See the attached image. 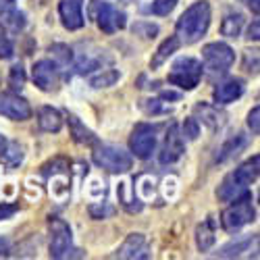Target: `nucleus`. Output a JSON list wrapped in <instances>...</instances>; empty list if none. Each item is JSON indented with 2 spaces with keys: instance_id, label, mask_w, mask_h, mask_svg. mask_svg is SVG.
<instances>
[{
  "instance_id": "16",
  "label": "nucleus",
  "mask_w": 260,
  "mask_h": 260,
  "mask_svg": "<svg viewBox=\"0 0 260 260\" xmlns=\"http://www.w3.org/2000/svg\"><path fill=\"white\" fill-rule=\"evenodd\" d=\"M196 115H198V123H204L210 132H221L227 123V115L219 108V104L200 102L196 104Z\"/></svg>"
},
{
  "instance_id": "5",
  "label": "nucleus",
  "mask_w": 260,
  "mask_h": 260,
  "mask_svg": "<svg viewBox=\"0 0 260 260\" xmlns=\"http://www.w3.org/2000/svg\"><path fill=\"white\" fill-rule=\"evenodd\" d=\"M202 62L191 56H179L169 71V83L177 85L181 90H193L202 79Z\"/></svg>"
},
{
  "instance_id": "34",
  "label": "nucleus",
  "mask_w": 260,
  "mask_h": 260,
  "mask_svg": "<svg viewBox=\"0 0 260 260\" xmlns=\"http://www.w3.org/2000/svg\"><path fill=\"white\" fill-rule=\"evenodd\" d=\"M134 34H136V36H142V38H146V40H152V38H156V34H158V25L150 23V21H138V23L134 25Z\"/></svg>"
},
{
  "instance_id": "11",
  "label": "nucleus",
  "mask_w": 260,
  "mask_h": 260,
  "mask_svg": "<svg viewBox=\"0 0 260 260\" xmlns=\"http://www.w3.org/2000/svg\"><path fill=\"white\" fill-rule=\"evenodd\" d=\"M96 23L104 34H115L127 25V15L108 3L96 5Z\"/></svg>"
},
{
  "instance_id": "12",
  "label": "nucleus",
  "mask_w": 260,
  "mask_h": 260,
  "mask_svg": "<svg viewBox=\"0 0 260 260\" xmlns=\"http://www.w3.org/2000/svg\"><path fill=\"white\" fill-rule=\"evenodd\" d=\"M0 115L13 121H27L31 117V106L17 94H0Z\"/></svg>"
},
{
  "instance_id": "22",
  "label": "nucleus",
  "mask_w": 260,
  "mask_h": 260,
  "mask_svg": "<svg viewBox=\"0 0 260 260\" xmlns=\"http://www.w3.org/2000/svg\"><path fill=\"white\" fill-rule=\"evenodd\" d=\"M181 44H179V40L173 36V38H169V40H165L162 44L158 46V50L154 52V56H152V60H150V67L152 69H158L160 64H165L167 60H169V56H173L177 52V48H179Z\"/></svg>"
},
{
  "instance_id": "8",
  "label": "nucleus",
  "mask_w": 260,
  "mask_h": 260,
  "mask_svg": "<svg viewBox=\"0 0 260 260\" xmlns=\"http://www.w3.org/2000/svg\"><path fill=\"white\" fill-rule=\"evenodd\" d=\"M156 148V127L154 125H138L134 129L132 138H129V150H132V154H136L138 158L146 160L152 156Z\"/></svg>"
},
{
  "instance_id": "9",
  "label": "nucleus",
  "mask_w": 260,
  "mask_h": 260,
  "mask_svg": "<svg viewBox=\"0 0 260 260\" xmlns=\"http://www.w3.org/2000/svg\"><path fill=\"white\" fill-rule=\"evenodd\" d=\"M31 77H34V83L42 92H54L58 85V79H60V69L54 60L42 58V60L34 62Z\"/></svg>"
},
{
  "instance_id": "48",
  "label": "nucleus",
  "mask_w": 260,
  "mask_h": 260,
  "mask_svg": "<svg viewBox=\"0 0 260 260\" xmlns=\"http://www.w3.org/2000/svg\"><path fill=\"white\" fill-rule=\"evenodd\" d=\"M7 144V140H5V136H0V150H3V146Z\"/></svg>"
},
{
  "instance_id": "6",
  "label": "nucleus",
  "mask_w": 260,
  "mask_h": 260,
  "mask_svg": "<svg viewBox=\"0 0 260 260\" xmlns=\"http://www.w3.org/2000/svg\"><path fill=\"white\" fill-rule=\"evenodd\" d=\"M94 162L108 171V173H115V175H119V173H125L132 169L134 165V158L132 154L127 152V150L119 148V146H113V144H102L96 148V152L92 154Z\"/></svg>"
},
{
  "instance_id": "27",
  "label": "nucleus",
  "mask_w": 260,
  "mask_h": 260,
  "mask_svg": "<svg viewBox=\"0 0 260 260\" xmlns=\"http://www.w3.org/2000/svg\"><path fill=\"white\" fill-rule=\"evenodd\" d=\"M117 196H119V202L129 210V212H140L142 210V202L136 198V193H132V185L127 181H123L119 187H117Z\"/></svg>"
},
{
  "instance_id": "1",
  "label": "nucleus",
  "mask_w": 260,
  "mask_h": 260,
  "mask_svg": "<svg viewBox=\"0 0 260 260\" xmlns=\"http://www.w3.org/2000/svg\"><path fill=\"white\" fill-rule=\"evenodd\" d=\"M210 25V5L206 0H198L193 3L185 13L177 19L175 25V38L179 40V44H196L198 40L208 31Z\"/></svg>"
},
{
  "instance_id": "44",
  "label": "nucleus",
  "mask_w": 260,
  "mask_h": 260,
  "mask_svg": "<svg viewBox=\"0 0 260 260\" xmlns=\"http://www.w3.org/2000/svg\"><path fill=\"white\" fill-rule=\"evenodd\" d=\"M11 252V240L9 237H0V256H5Z\"/></svg>"
},
{
  "instance_id": "21",
  "label": "nucleus",
  "mask_w": 260,
  "mask_h": 260,
  "mask_svg": "<svg viewBox=\"0 0 260 260\" xmlns=\"http://www.w3.org/2000/svg\"><path fill=\"white\" fill-rule=\"evenodd\" d=\"M69 127H71V136L77 144H85V146H92L98 142V138L94 136L92 129L85 127L75 115H69Z\"/></svg>"
},
{
  "instance_id": "13",
  "label": "nucleus",
  "mask_w": 260,
  "mask_h": 260,
  "mask_svg": "<svg viewBox=\"0 0 260 260\" xmlns=\"http://www.w3.org/2000/svg\"><path fill=\"white\" fill-rule=\"evenodd\" d=\"M58 15L64 29L75 31L85 25L83 17V0H60L58 3Z\"/></svg>"
},
{
  "instance_id": "4",
  "label": "nucleus",
  "mask_w": 260,
  "mask_h": 260,
  "mask_svg": "<svg viewBox=\"0 0 260 260\" xmlns=\"http://www.w3.org/2000/svg\"><path fill=\"white\" fill-rule=\"evenodd\" d=\"M202 69H206L210 77L225 75L235 62V52L225 42H210L202 48Z\"/></svg>"
},
{
  "instance_id": "26",
  "label": "nucleus",
  "mask_w": 260,
  "mask_h": 260,
  "mask_svg": "<svg viewBox=\"0 0 260 260\" xmlns=\"http://www.w3.org/2000/svg\"><path fill=\"white\" fill-rule=\"evenodd\" d=\"M0 154H3V162L9 165V167H19L21 162H23V146H19L17 142H7L3 146V150H0Z\"/></svg>"
},
{
  "instance_id": "31",
  "label": "nucleus",
  "mask_w": 260,
  "mask_h": 260,
  "mask_svg": "<svg viewBox=\"0 0 260 260\" xmlns=\"http://www.w3.org/2000/svg\"><path fill=\"white\" fill-rule=\"evenodd\" d=\"M79 75H90L92 71L100 69V58L98 56H88V54H83L77 62H75V67H73Z\"/></svg>"
},
{
  "instance_id": "23",
  "label": "nucleus",
  "mask_w": 260,
  "mask_h": 260,
  "mask_svg": "<svg viewBox=\"0 0 260 260\" xmlns=\"http://www.w3.org/2000/svg\"><path fill=\"white\" fill-rule=\"evenodd\" d=\"M67 171H56V173H48L50 177V196L56 200H64L69 196V177L64 175Z\"/></svg>"
},
{
  "instance_id": "35",
  "label": "nucleus",
  "mask_w": 260,
  "mask_h": 260,
  "mask_svg": "<svg viewBox=\"0 0 260 260\" xmlns=\"http://www.w3.org/2000/svg\"><path fill=\"white\" fill-rule=\"evenodd\" d=\"M13 54H15V48H13V42H11V38L7 36V29L3 27L0 29V58H13Z\"/></svg>"
},
{
  "instance_id": "2",
  "label": "nucleus",
  "mask_w": 260,
  "mask_h": 260,
  "mask_svg": "<svg viewBox=\"0 0 260 260\" xmlns=\"http://www.w3.org/2000/svg\"><path fill=\"white\" fill-rule=\"evenodd\" d=\"M258 169H260V156L254 154L223 179V183L216 189V198L221 202H233L235 198L248 193L250 185L258 179Z\"/></svg>"
},
{
  "instance_id": "43",
  "label": "nucleus",
  "mask_w": 260,
  "mask_h": 260,
  "mask_svg": "<svg viewBox=\"0 0 260 260\" xmlns=\"http://www.w3.org/2000/svg\"><path fill=\"white\" fill-rule=\"evenodd\" d=\"M258 38H260V27H258V21H254V23L250 25V29H248V40L258 42Z\"/></svg>"
},
{
  "instance_id": "7",
  "label": "nucleus",
  "mask_w": 260,
  "mask_h": 260,
  "mask_svg": "<svg viewBox=\"0 0 260 260\" xmlns=\"http://www.w3.org/2000/svg\"><path fill=\"white\" fill-rule=\"evenodd\" d=\"M48 231H50V256L52 258H69L73 256V233L71 227L62 219H52L48 221Z\"/></svg>"
},
{
  "instance_id": "14",
  "label": "nucleus",
  "mask_w": 260,
  "mask_h": 260,
  "mask_svg": "<svg viewBox=\"0 0 260 260\" xmlns=\"http://www.w3.org/2000/svg\"><path fill=\"white\" fill-rule=\"evenodd\" d=\"M119 258H127V260H144L150 258V248H148V240L144 233H132L127 235V240L119 246L117 250Z\"/></svg>"
},
{
  "instance_id": "36",
  "label": "nucleus",
  "mask_w": 260,
  "mask_h": 260,
  "mask_svg": "<svg viewBox=\"0 0 260 260\" xmlns=\"http://www.w3.org/2000/svg\"><path fill=\"white\" fill-rule=\"evenodd\" d=\"M181 136H183V140H196L200 136V123H198V119H193V117L185 119Z\"/></svg>"
},
{
  "instance_id": "38",
  "label": "nucleus",
  "mask_w": 260,
  "mask_h": 260,
  "mask_svg": "<svg viewBox=\"0 0 260 260\" xmlns=\"http://www.w3.org/2000/svg\"><path fill=\"white\" fill-rule=\"evenodd\" d=\"M90 214H92V219H106V216L115 214V208L108 206L106 202H96L90 206Z\"/></svg>"
},
{
  "instance_id": "20",
  "label": "nucleus",
  "mask_w": 260,
  "mask_h": 260,
  "mask_svg": "<svg viewBox=\"0 0 260 260\" xmlns=\"http://www.w3.org/2000/svg\"><path fill=\"white\" fill-rule=\"evenodd\" d=\"M256 240H258L256 235H240L237 240H233L227 246H223L221 252H219V256L221 258H235V256H240L242 252H246L252 244H256Z\"/></svg>"
},
{
  "instance_id": "3",
  "label": "nucleus",
  "mask_w": 260,
  "mask_h": 260,
  "mask_svg": "<svg viewBox=\"0 0 260 260\" xmlns=\"http://www.w3.org/2000/svg\"><path fill=\"white\" fill-rule=\"evenodd\" d=\"M254 221H256V208L252 204L250 191L244 193V196H240V198H235L231 202V206H227L221 214V225L229 233L240 231L244 225L254 223Z\"/></svg>"
},
{
  "instance_id": "18",
  "label": "nucleus",
  "mask_w": 260,
  "mask_h": 260,
  "mask_svg": "<svg viewBox=\"0 0 260 260\" xmlns=\"http://www.w3.org/2000/svg\"><path fill=\"white\" fill-rule=\"evenodd\" d=\"M248 146V136H244V134H237V136H233V138H229L219 150H216V162H227V160H231V158H235L240 152H244V148Z\"/></svg>"
},
{
  "instance_id": "28",
  "label": "nucleus",
  "mask_w": 260,
  "mask_h": 260,
  "mask_svg": "<svg viewBox=\"0 0 260 260\" xmlns=\"http://www.w3.org/2000/svg\"><path fill=\"white\" fill-rule=\"evenodd\" d=\"M244 29V15L242 13H229L223 19V25H221V34L227 38H237Z\"/></svg>"
},
{
  "instance_id": "41",
  "label": "nucleus",
  "mask_w": 260,
  "mask_h": 260,
  "mask_svg": "<svg viewBox=\"0 0 260 260\" xmlns=\"http://www.w3.org/2000/svg\"><path fill=\"white\" fill-rule=\"evenodd\" d=\"M244 56H246L244 69L250 71V73H258V54H256V50H254V54H252V50H248Z\"/></svg>"
},
{
  "instance_id": "29",
  "label": "nucleus",
  "mask_w": 260,
  "mask_h": 260,
  "mask_svg": "<svg viewBox=\"0 0 260 260\" xmlns=\"http://www.w3.org/2000/svg\"><path fill=\"white\" fill-rule=\"evenodd\" d=\"M50 52H52V60L58 64V69H67L71 67V62H73V52L69 46H64V44H54L50 46Z\"/></svg>"
},
{
  "instance_id": "42",
  "label": "nucleus",
  "mask_w": 260,
  "mask_h": 260,
  "mask_svg": "<svg viewBox=\"0 0 260 260\" xmlns=\"http://www.w3.org/2000/svg\"><path fill=\"white\" fill-rule=\"evenodd\" d=\"M17 212V206L15 204H0V221H7Z\"/></svg>"
},
{
  "instance_id": "33",
  "label": "nucleus",
  "mask_w": 260,
  "mask_h": 260,
  "mask_svg": "<svg viewBox=\"0 0 260 260\" xmlns=\"http://www.w3.org/2000/svg\"><path fill=\"white\" fill-rule=\"evenodd\" d=\"M177 3L179 0H154L150 11H152L154 15H158V17H167V15H171L173 11H175Z\"/></svg>"
},
{
  "instance_id": "32",
  "label": "nucleus",
  "mask_w": 260,
  "mask_h": 260,
  "mask_svg": "<svg viewBox=\"0 0 260 260\" xmlns=\"http://www.w3.org/2000/svg\"><path fill=\"white\" fill-rule=\"evenodd\" d=\"M142 108L148 113V115H162V113H171L173 108L167 106L162 102V98H150V100H144L142 102Z\"/></svg>"
},
{
  "instance_id": "39",
  "label": "nucleus",
  "mask_w": 260,
  "mask_h": 260,
  "mask_svg": "<svg viewBox=\"0 0 260 260\" xmlns=\"http://www.w3.org/2000/svg\"><path fill=\"white\" fill-rule=\"evenodd\" d=\"M162 191H165V198L173 200L177 196V177H167L162 183Z\"/></svg>"
},
{
  "instance_id": "10",
  "label": "nucleus",
  "mask_w": 260,
  "mask_h": 260,
  "mask_svg": "<svg viewBox=\"0 0 260 260\" xmlns=\"http://www.w3.org/2000/svg\"><path fill=\"white\" fill-rule=\"evenodd\" d=\"M185 152V140L179 132V125L173 123L169 129H167V136H165V142H162V148L158 152V160L160 165H173L177 162Z\"/></svg>"
},
{
  "instance_id": "15",
  "label": "nucleus",
  "mask_w": 260,
  "mask_h": 260,
  "mask_svg": "<svg viewBox=\"0 0 260 260\" xmlns=\"http://www.w3.org/2000/svg\"><path fill=\"white\" fill-rule=\"evenodd\" d=\"M244 92H246V81L240 77H231L216 85L212 92V98L216 104H229V102H235L237 98H242Z\"/></svg>"
},
{
  "instance_id": "40",
  "label": "nucleus",
  "mask_w": 260,
  "mask_h": 260,
  "mask_svg": "<svg viewBox=\"0 0 260 260\" xmlns=\"http://www.w3.org/2000/svg\"><path fill=\"white\" fill-rule=\"evenodd\" d=\"M248 127L252 129L254 136L260 132V108L258 106H254L252 111H250V115H248Z\"/></svg>"
},
{
  "instance_id": "46",
  "label": "nucleus",
  "mask_w": 260,
  "mask_h": 260,
  "mask_svg": "<svg viewBox=\"0 0 260 260\" xmlns=\"http://www.w3.org/2000/svg\"><path fill=\"white\" fill-rule=\"evenodd\" d=\"M242 3H246L248 7H250V11L258 17V11H260V5H258V0H242Z\"/></svg>"
},
{
  "instance_id": "24",
  "label": "nucleus",
  "mask_w": 260,
  "mask_h": 260,
  "mask_svg": "<svg viewBox=\"0 0 260 260\" xmlns=\"http://www.w3.org/2000/svg\"><path fill=\"white\" fill-rule=\"evenodd\" d=\"M121 79V71L119 69H100L98 73H90V85L92 88H111Z\"/></svg>"
},
{
  "instance_id": "47",
  "label": "nucleus",
  "mask_w": 260,
  "mask_h": 260,
  "mask_svg": "<svg viewBox=\"0 0 260 260\" xmlns=\"http://www.w3.org/2000/svg\"><path fill=\"white\" fill-rule=\"evenodd\" d=\"M160 98H162V100H179V94H175V92H169V90H165V92H160Z\"/></svg>"
},
{
  "instance_id": "37",
  "label": "nucleus",
  "mask_w": 260,
  "mask_h": 260,
  "mask_svg": "<svg viewBox=\"0 0 260 260\" xmlns=\"http://www.w3.org/2000/svg\"><path fill=\"white\" fill-rule=\"evenodd\" d=\"M138 193H140L142 200L152 198V196H154V179L148 177V175L142 177V179H140V185H138Z\"/></svg>"
},
{
  "instance_id": "30",
  "label": "nucleus",
  "mask_w": 260,
  "mask_h": 260,
  "mask_svg": "<svg viewBox=\"0 0 260 260\" xmlns=\"http://www.w3.org/2000/svg\"><path fill=\"white\" fill-rule=\"evenodd\" d=\"M25 81H27V75H25V69L23 64H13L11 71H9V85L13 92H21L25 88Z\"/></svg>"
},
{
  "instance_id": "45",
  "label": "nucleus",
  "mask_w": 260,
  "mask_h": 260,
  "mask_svg": "<svg viewBox=\"0 0 260 260\" xmlns=\"http://www.w3.org/2000/svg\"><path fill=\"white\" fill-rule=\"evenodd\" d=\"M15 3H17V0H0V15L7 13V11H11V9H17Z\"/></svg>"
},
{
  "instance_id": "17",
  "label": "nucleus",
  "mask_w": 260,
  "mask_h": 260,
  "mask_svg": "<svg viewBox=\"0 0 260 260\" xmlns=\"http://www.w3.org/2000/svg\"><path fill=\"white\" fill-rule=\"evenodd\" d=\"M38 127L46 134H58L62 129V115L52 106H42L38 111Z\"/></svg>"
},
{
  "instance_id": "25",
  "label": "nucleus",
  "mask_w": 260,
  "mask_h": 260,
  "mask_svg": "<svg viewBox=\"0 0 260 260\" xmlns=\"http://www.w3.org/2000/svg\"><path fill=\"white\" fill-rule=\"evenodd\" d=\"M0 25H3L7 31L17 34V31H21L25 27V15L21 11H17V9H11V11L0 15Z\"/></svg>"
},
{
  "instance_id": "19",
  "label": "nucleus",
  "mask_w": 260,
  "mask_h": 260,
  "mask_svg": "<svg viewBox=\"0 0 260 260\" xmlns=\"http://www.w3.org/2000/svg\"><path fill=\"white\" fill-rule=\"evenodd\" d=\"M216 242V231H214V219H206L196 227V246L200 252H208Z\"/></svg>"
}]
</instances>
